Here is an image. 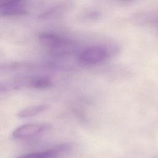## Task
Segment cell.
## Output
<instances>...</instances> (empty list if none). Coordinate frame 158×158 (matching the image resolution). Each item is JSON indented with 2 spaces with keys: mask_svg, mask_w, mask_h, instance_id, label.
<instances>
[{
  "mask_svg": "<svg viewBox=\"0 0 158 158\" xmlns=\"http://www.w3.org/2000/svg\"><path fill=\"white\" fill-rule=\"evenodd\" d=\"M10 84L13 89H19L23 88L46 89L53 85V81L48 76H29L14 79L10 82Z\"/></svg>",
  "mask_w": 158,
  "mask_h": 158,
  "instance_id": "3957f363",
  "label": "cell"
},
{
  "mask_svg": "<svg viewBox=\"0 0 158 158\" xmlns=\"http://www.w3.org/2000/svg\"><path fill=\"white\" fill-rule=\"evenodd\" d=\"M27 3L25 0H1L0 14L4 17H14L27 13Z\"/></svg>",
  "mask_w": 158,
  "mask_h": 158,
  "instance_id": "5b68a950",
  "label": "cell"
},
{
  "mask_svg": "<svg viewBox=\"0 0 158 158\" xmlns=\"http://www.w3.org/2000/svg\"><path fill=\"white\" fill-rule=\"evenodd\" d=\"M110 51L102 45H91L87 46L78 53V62L84 65H93L100 64L109 58Z\"/></svg>",
  "mask_w": 158,
  "mask_h": 158,
  "instance_id": "6da1fadb",
  "label": "cell"
},
{
  "mask_svg": "<svg viewBox=\"0 0 158 158\" xmlns=\"http://www.w3.org/2000/svg\"><path fill=\"white\" fill-rule=\"evenodd\" d=\"M41 43L57 55L67 54L72 51L73 42L62 36L53 33H43L40 36Z\"/></svg>",
  "mask_w": 158,
  "mask_h": 158,
  "instance_id": "7a4b0ae2",
  "label": "cell"
},
{
  "mask_svg": "<svg viewBox=\"0 0 158 158\" xmlns=\"http://www.w3.org/2000/svg\"><path fill=\"white\" fill-rule=\"evenodd\" d=\"M71 148L72 145L70 143H64L49 149L27 153L18 158H57L61 154L69 151Z\"/></svg>",
  "mask_w": 158,
  "mask_h": 158,
  "instance_id": "8992f818",
  "label": "cell"
},
{
  "mask_svg": "<svg viewBox=\"0 0 158 158\" xmlns=\"http://www.w3.org/2000/svg\"><path fill=\"white\" fill-rule=\"evenodd\" d=\"M48 107L49 105L48 104H38L30 107H27L19 111L17 116L22 118L31 117L46 110Z\"/></svg>",
  "mask_w": 158,
  "mask_h": 158,
  "instance_id": "52a82bcc",
  "label": "cell"
},
{
  "mask_svg": "<svg viewBox=\"0 0 158 158\" xmlns=\"http://www.w3.org/2000/svg\"><path fill=\"white\" fill-rule=\"evenodd\" d=\"M51 128L52 125L49 122L27 123L15 128L12 133V136L15 139L32 138L48 131Z\"/></svg>",
  "mask_w": 158,
  "mask_h": 158,
  "instance_id": "277c9868",
  "label": "cell"
}]
</instances>
